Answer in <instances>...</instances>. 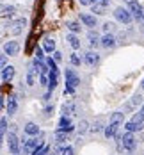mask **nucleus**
I'll return each instance as SVG.
<instances>
[{
	"label": "nucleus",
	"mask_w": 144,
	"mask_h": 155,
	"mask_svg": "<svg viewBox=\"0 0 144 155\" xmlns=\"http://www.w3.org/2000/svg\"><path fill=\"white\" fill-rule=\"evenodd\" d=\"M132 121H133V123H144V110H141V112H137V114H133Z\"/></svg>",
	"instance_id": "a878e982"
},
{
	"label": "nucleus",
	"mask_w": 144,
	"mask_h": 155,
	"mask_svg": "<svg viewBox=\"0 0 144 155\" xmlns=\"http://www.w3.org/2000/svg\"><path fill=\"white\" fill-rule=\"evenodd\" d=\"M121 143H123V148L128 150V152L135 150V146H137V141H135V137L132 136V132H126V134L121 137Z\"/></svg>",
	"instance_id": "20e7f679"
},
{
	"label": "nucleus",
	"mask_w": 144,
	"mask_h": 155,
	"mask_svg": "<svg viewBox=\"0 0 144 155\" xmlns=\"http://www.w3.org/2000/svg\"><path fill=\"white\" fill-rule=\"evenodd\" d=\"M141 86H142V89H144V80H142V84H141Z\"/></svg>",
	"instance_id": "79ce46f5"
},
{
	"label": "nucleus",
	"mask_w": 144,
	"mask_h": 155,
	"mask_svg": "<svg viewBox=\"0 0 144 155\" xmlns=\"http://www.w3.org/2000/svg\"><path fill=\"white\" fill-rule=\"evenodd\" d=\"M69 59H71V64H73V66H80V57L77 55V54H71Z\"/></svg>",
	"instance_id": "7c9ffc66"
},
{
	"label": "nucleus",
	"mask_w": 144,
	"mask_h": 155,
	"mask_svg": "<svg viewBox=\"0 0 144 155\" xmlns=\"http://www.w3.org/2000/svg\"><path fill=\"white\" fill-rule=\"evenodd\" d=\"M61 155H73V148H71V146L62 148V150H61Z\"/></svg>",
	"instance_id": "2f4dec72"
},
{
	"label": "nucleus",
	"mask_w": 144,
	"mask_h": 155,
	"mask_svg": "<svg viewBox=\"0 0 144 155\" xmlns=\"http://www.w3.org/2000/svg\"><path fill=\"white\" fill-rule=\"evenodd\" d=\"M114 16H116L119 21H123V23H130V21H132V18H133V16L130 15V11L125 9V7H116Z\"/></svg>",
	"instance_id": "7ed1b4c3"
},
{
	"label": "nucleus",
	"mask_w": 144,
	"mask_h": 155,
	"mask_svg": "<svg viewBox=\"0 0 144 155\" xmlns=\"http://www.w3.org/2000/svg\"><path fill=\"white\" fill-rule=\"evenodd\" d=\"M32 155H50V146H46V144H41L36 152Z\"/></svg>",
	"instance_id": "4be33fe9"
},
{
	"label": "nucleus",
	"mask_w": 144,
	"mask_h": 155,
	"mask_svg": "<svg viewBox=\"0 0 144 155\" xmlns=\"http://www.w3.org/2000/svg\"><path fill=\"white\" fill-rule=\"evenodd\" d=\"M7 144H9V150H11L13 155L20 153V141L16 137V134H9V136H7Z\"/></svg>",
	"instance_id": "39448f33"
},
{
	"label": "nucleus",
	"mask_w": 144,
	"mask_h": 155,
	"mask_svg": "<svg viewBox=\"0 0 144 155\" xmlns=\"http://www.w3.org/2000/svg\"><path fill=\"white\" fill-rule=\"evenodd\" d=\"M43 48L46 50L48 54H52V52H55V41H53L52 38H46V39H45V43H43Z\"/></svg>",
	"instance_id": "dca6fc26"
},
{
	"label": "nucleus",
	"mask_w": 144,
	"mask_h": 155,
	"mask_svg": "<svg viewBox=\"0 0 144 155\" xmlns=\"http://www.w3.org/2000/svg\"><path fill=\"white\" fill-rule=\"evenodd\" d=\"M68 41H69V45L73 48H80V39L75 34H69V36H68Z\"/></svg>",
	"instance_id": "412c9836"
},
{
	"label": "nucleus",
	"mask_w": 144,
	"mask_h": 155,
	"mask_svg": "<svg viewBox=\"0 0 144 155\" xmlns=\"http://www.w3.org/2000/svg\"><path fill=\"white\" fill-rule=\"evenodd\" d=\"M57 84H59V70H55V71H50L48 73V91H53L55 87H57Z\"/></svg>",
	"instance_id": "0eeeda50"
},
{
	"label": "nucleus",
	"mask_w": 144,
	"mask_h": 155,
	"mask_svg": "<svg viewBox=\"0 0 144 155\" xmlns=\"http://www.w3.org/2000/svg\"><path fill=\"white\" fill-rule=\"evenodd\" d=\"M87 38H89V43H91V47H98V45H100V36H98L94 31L89 32V34H87Z\"/></svg>",
	"instance_id": "f3484780"
},
{
	"label": "nucleus",
	"mask_w": 144,
	"mask_h": 155,
	"mask_svg": "<svg viewBox=\"0 0 144 155\" xmlns=\"http://www.w3.org/2000/svg\"><path fill=\"white\" fill-rule=\"evenodd\" d=\"M59 130H62V132H71V130H73L69 118H66V116L61 118V121H59Z\"/></svg>",
	"instance_id": "ddd939ff"
},
{
	"label": "nucleus",
	"mask_w": 144,
	"mask_h": 155,
	"mask_svg": "<svg viewBox=\"0 0 144 155\" xmlns=\"http://www.w3.org/2000/svg\"><path fill=\"white\" fill-rule=\"evenodd\" d=\"M39 80H41V84H43V86H46V84H48V77H46V75H41Z\"/></svg>",
	"instance_id": "e433bc0d"
},
{
	"label": "nucleus",
	"mask_w": 144,
	"mask_h": 155,
	"mask_svg": "<svg viewBox=\"0 0 144 155\" xmlns=\"http://www.w3.org/2000/svg\"><path fill=\"white\" fill-rule=\"evenodd\" d=\"M55 139H57V143H62V141H66V139H68V132L59 130V132L55 134Z\"/></svg>",
	"instance_id": "c85d7f7f"
},
{
	"label": "nucleus",
	"mask_w": 144,
	"mask_h": 155,
	"mask_svg": "<svg viewBox=\"0 0 144 155\" xmlns=\"http://www.w3.org/2000/svg\"><path fill=\"white\" fill-rule=\"evenodd\" d=\"M132 104H135V105L142 104V96H141V94H135V96H133V100H132Z\"/></svg>",
	"instance_id": "473e14b6"
},
{
	"label": "nucleus",
	"mask_w": 144,
	"mask_h": 155,
	"mask_svg": "<svg viewBox=\"0 0 144 155\" xmlns=\"http://www.w3.org/2000/svg\"><path fill=\"white\" fill-rule=\"evenodd\" d=\"M61 59H62V54H61V52H53V61L59 62Z\"/></svg>",
	"instance_id": "f704fd0d"
},
{
	"label": "nucleus",
	"mask_w": 144,
	"mask_h": 155,
	"mask_svg": "<svg viewBox=\"0 0 144 155\" xmlns=\"http://www.w3.org/2000/svg\"><path fill=\"white\" fill-rule=\"evenodd\" d=\"M23 25H25V20H18V21H14V23H13V27H14V29H13V32H14V34H18V32L21 31V27H23Z\"/></svg>",
	"instance_id": "bb28decb"
},
{
	"label": "nucleus",
	"mask_w": 144,
	"mask_h": 155,
	"mask_svg": "<svg viewBox=\"0 0 144 155\" xmlns=\"http://www.w3.org/2000/svg\"><path fill=\"white\" fill-rule=\"evenodd\" d=\"M123 120H125V114L123 112H114L110 116V123H116V125L123 123Z\"/></svg>",
	"instance_id": "aec40b11"
},
{
	"label": "nucleus",
	"mask_w": 144,
	"mask_h": 155,
	"mask_svg": "<svg viewBox=\"0 0 144 155\" xmlns=\"http://www.w3.org/2000/svg\"><path fill=\"white\" fill-rule=\"evenodd\" d=\"M13 77H14V66H4L2 68V80L9 82Z\"/></svg>",
	"instance_id": "9b49d317"
},
{
	"label": "nucleus",
	"mask_w": 144,
	"mask_h": 155,
	"mask_svg": "<svg viewBox=\"0 0 144 155\" xmlns=\"http://www.w3.org/2000/svg\"><path fill=\"white\" fill-rule=\"evenodd\" d=\"M125 127H126L128 132H139V130H142V123H133V121H128Z\"/></svg>",
	"instance_id": "a211bd4d"
},
{
	"label": "nucleus",
	"mask_w": 144,
	"mask_h": 155,
	"mask_svg": "<svg viewBox=\"0 0 144 155\" xmlns=\"http://www.w3.org/2000/svg\"><path fill=\"white\" fill-rule=\"evenodd\" d=\"M34 73H36V71H34V68H29V73H27V84H29V86H32V84H34V80H36V78H34Z\"/></svg>",
	"instance_id": "cd10ccee"
},
{
	"label": "nucleus",
	"mask_w": 144,
	"mask_h": 155,
	"mask_svg": "<svg viewBox=\"0 0 144 155\" xmlns=\"http://www.w3.org/2000/svg\"><path fill=\"white\" fill-rule=\"evenodd\" d=\"M66 27L73 32V34L80 32V29H82V27H80V23H77V21H68V23H66Z\"/></svg>",
	"instance_id": "5701e85b"
},
{
	"label": "nucleus",
	"mask_w": 144,
	"mask_h": 155,
	"mask_svg": "<svg viewBox=\"0 0 144 155\" xmlns=\"http://www.w3.org/2000/svg\"><path fill=\"white\" fill-rule=\"evenodd\" d=\"M25 134H29V136H37V134H39V127L36 123H27L25 125Z\"/></svg>",
	"instance_id": "2eb2a0df"
},
{
	"label": "nucleus",
	"mask_w": 144,
	"mask_h": 155,
	"mask_svg": "<svg viewBox=\"0 0 144 155\" xmlns=\"http://www.w3.org/2000/svg\"><path fill=\"white\" fill-rule=\"evenodd\" d=\"M80 20L84 21L85 27H96V18L93 15H80Z\"/></svg>",
	"instance_id": "4468645a"
},
{
	"label": "nucleus",
	"mask_w": 144,
	"mask_h": 155,
	"mask_svg": "<svg viewBox=\"0 0 144 155\" xmlns=\"http://www.w3.org/2000/svg\"><path fill=\"white\" fill-rule=\"evenodd\" d=\"M80 4H82V5H93L94 0H80Z\"/></svg>",
	"instance_id": "c9c22d12"
},
{
	"label": "nucleus",
	"mask_w": 144,
	"mask_h": 155,
	"mask_svg": "<svg viewBox=\"0 0 144 155\" xmlns=\"http://www.w3.org/2000/svg\"><path fill=\"white\" fill-rule=\"evenodd\" d=\"M133 2H137V0H126V4H133Z\"/></svg>",
	"instance_id": "a19ab883"
},
{
	"label": "nucleus",
	"mask_w": 144,
	"mask_h": 155,
	"mask_svg": "<svg viewBox=\"0 0 144 155\" xmlns=\"http://www.w3.org/2000/svg\"><path fill=\"white\" fill-rule=\"evenodd\" d=\"M4 107V96H0V109Z\"/></svg>",
	"instance_id": "ea45409f"
},
{
	"label": "nucleus",
	"mask_w": 144,
	"mask_h": 155,
	"mask_svg": "<svg viewBox=\"0 0 144 155\" xmlns=\"http://www.w3.org/2000/svg\"><path fill=\"white\" fill-rule=\"evenodd\" d=\"M41 144H43L41 141H37L36 137H30V139H27L25 143H23V152H25L27 155H32Z\"/></svg>",
	"instance_id": "f03ea898"
},
{
	"label": "nucleus",
	"mask_w": 144,
	"mask_h": 155,
	"mask_svg": "<svg viewBox=\"0 0 144 155\" xmlns=\"http://www.w3.org/2000/svg\"><path fill=\"white\" fill-rule=\"evenodd\" d=\"M5 109H7V114H14L16 109H18V100H16V96H9V98H7Z\"/></svg>",
	"instance_id": "f8f14e48"
},
{
	"label": "nucleus",
	"mask_w": 144,
	"mask_h": 155,
	"mask_svg": "<svg viewBox=\"0 0 144 155\" xmlns=\"http://www.w3.org/2000/svg\"><path fill=\"white\" fill-rule=\"evenodd\" d=\"M103 29H105V31L109 32V31H112V29H114V25H112V23H109V21H107V23L103 25Z\"/></svg>",
	"instance_id": "4c0bfd02"
},
{
	"label": "nucleus",
	"mask_w": 144,
	"mask_h": 155,
	"mask_svg": "<svg viewBox=\"0 0 144 155\" xmlns=\"http://www.w3.org/2000/svg\"><path fill=\"white\" fill-rule=\"evenodd\" d=\"M85 127H87V123L82 121V123H80V132H85Z\"/></svg>",
	"instance_id": "58836bf2"
},
{
	"label": "nucleus",
	"mask_w": 144,
	"mask_h": 155,
	"mask_svg": "<svg viewBox=\"0 0 144 155\" xmlns=\"http://www.w3.org/2000/svg\"><path fill=\"white\" fill-rule=\"evenodd\" d=\"M34 55H36V59H37V61H43V59H45V55H43V48H36V52H34Z\"/></svg>",
	"instance_id": "c756f323"
},
{
	"label": "nucleus",
	"mask_w": 144,
	"mask_h": 155,
	"mask_svg": "<svg viewBox=\"0 0 144 155\" xmlns=\"http://www.w3.org/2000/svg\"><path fill=\"white\" fill-rule=\"evenodd\" d=\"M91 7H93V13H94V15H105V9H107V7L101 5V4H93Z\"/></svg>",
	"instance_id": "b1692460"
},
{
	"label": "nucleus",
	"mask_w": 144,
	"mask_h": 155,
	"mask_svg": "<svg viewBox=\"0 0 144 155\" xmlns=\"http://www.w3.org/2000/svg\"><path fill=\"white\" fill-rule=\"evenodd\" d=\"M7 66V55H0V68Z\"/></svg>",
	"instance_id": "72a5a7b5"
},
{
	"label": "nucleus",
	"mask_w": 144,
	"mask_h": 155,
	"mask_svg": "<svg viewBox=\"0 0 144 155\" xmlns=\"http://www.w3.org/2000/svg\"><path fill=\"white\" fill-rule=\"evenodd\" d=\"M117 127H119V125L110 123L107 128H105V136H107V137H114V136H116V132H117Z\"/></svg>",
	"instance_id": "6ab92c4d"
},
{
	"label": "nucleus",
	"mask_w": 144,
	"mask_h": 155,
	"mask_svg": "<svg viewBox=\"0 0 144 155\" xmlns=\"http://www.w3.org/2000/svg\"><path fill=\"white\" fill-rule=\"evenodd\" d=\"M80 84L78 75L73 70H66V93H73V89Z\"/></svg>",
	"instance_id": "f257e3e1"
},
{
	"label": "nucleus",
	"mask_w": 144,
	"mask_h": 155,
	"mask_svg": "<svg viewBox=\"0 0 144 155\" xmlns=\"http://www.w3.org/2000/svg\"><path fill=\"white\" fill-rule=\"evenodd\" d=\"M4 52H5V55H18V52H20L18 41H7L4 45Z\"/></svg>",
	"instance_id": "423d86ee"
},
{
	"label": "nucleus",
	"mask_w": 144,
	"mask_h": 155,
	"mask_svg": "<svg viewBox=\"0 0 144 155\" xmlns=\"http://www.w3.org/2000/svg\"><path fill=\"white\" fill-rule=\"evenodd\" d=\"M98 61H100V55H98L96 52H87V54L84 55V62H85V64H89V66L98 64Z\"/></svg>",
	"instance_id": "9d476101"
},
{
	"label": "nucleus",
	"mask_w": 144,
	"mask_h": 155,
	"mask_svg": "<svg viewBox=\"0 0 144 155\" xmlns=\"http://www.w3.org/2000/svg\"><path fill=\"white\" fill-rule=\"evenodd\" d=\"M128 5H130V15L135 16L137 20H139V18L144 15V5H142V4H139V2H133V4H128Z\"/></svg>",
	"instance_id": "6e6552de"
},
{
	"label": "nucleus",
	"mask_w": 144,
	"mask_h": 155,
	"mask_svg": "<svg viewBox=\"0 0 144 155\" xmlns=\"http://www.w3.org/2000/svg\"><path fill=\"white\" fill-rule=\"evenodd\" d=\"M100 45L103 48H112L116 45V38H114L112 34H105L103 38H100Z\"/></svg>",
	"instance_id": "1a4fd4ad"
},
{
	"label": "nucleus",
	"mask_w": 144,
	"mask_h": 155,
	"mask_svg": "<svg viewBox=\"0 0 144 155\" xmlns=\"http://www.w3.org/2000/svg\"><path fill=\"white\" fill-rule=\"evenodd\" d=\"M45 64L48 66V70H50V71H55V70H57V62L53 61L52 57H46V59H45Z\"/></svg>",
	"instance_id": "393cba45"
}]
</instances>
